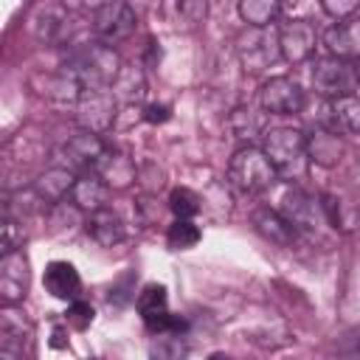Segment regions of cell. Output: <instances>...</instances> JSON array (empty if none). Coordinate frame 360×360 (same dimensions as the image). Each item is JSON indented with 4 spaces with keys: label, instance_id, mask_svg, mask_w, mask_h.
<instances>
[{
    "label": "cell",
    "instance_id": "1",
    "mask_svg": "<svg viewBox=\"0 0 360 360\" xmlns=\"http://www.w3.org/2000/svg\"><path fill=\"white\" fill-rule=\"evenodd\" d=\"M65 68H70L87 90V87H110L124 65L107 42H87L68 56Z\"/></svg>",
    "mask_w": 360,
    "mask_h": 360
},
{
    "label": "cell",
    "instance_id": "2",
    "mask_svg": "<svg viewBox=\"0 0 360 360\" xmlns=\"http://www.w3.org/2000/svg\"><path fill=\"white\" fill-rule=\"evenodd\" d=\"M276 177H278V172H276L273 160L264 155V149L250 146V143L236 149L228 163V180L242 194H262L276 183Z\"/></svg>",
    "mask_w": 360,
    "mask_h": 360
},
{
    "label": "cell",
    "instance_id": "3",
    "mask_svg": "<svg viewBox=\"0 0 360 360\" xmlns=\"http://www.w3.org/2000/svg\"><path fill=\"white\" fill-rule=\"evenodd\" d=\"M262 149L273 160L278 174H298L307 163V135L292 127H273L262 135Z\"/></svg>",
    "mask_w": 360,
    "mask_h": 360
},
{
    "label": "cell",
    "instance_id": "4",
    "mask_svg": "<svg viewBox=\"0 0 360 360\" xmlns=\"http://www.w3.org/2000/svg\"><path fill=\"white\" fill-rule=\"evenodd\" d=\"M73 107H76V124L82 129L104 135L115 121L118 98H115L112 87H87Z\"/></svg>",
    "mask_w": 360,
    "mask_h": 360
},
{
    "label": "cell",
    "instance_id": "5",
    "mask_svg": "<svg viewBox=\"0 0 360 360\" xmlns=\"http://www.w3.org/2000/svg\"><path fill=\"white\" fill-rule=\"evenodd\" d=\"M357 68L349 59H338V56H323L312 65V87L321 96L338 98L354 90L357 84Z\"/></svg>",
    "mask_w": 360,
    "mask_h": 360
},
{
    "label": "cell",
    "instance_id": "6",
    "mask_svg": "<svg viewBox=\"0 0 360 360\" xmlns=\"http://www.w3.org/2000/svg\"><path fill=\"white\" fill-rule=\"evenodd\" d=\"M135 25H138V17L127 0H112L98 11H93V31L107 45L127 39L135 31Z\"/></svg>",
    "mask_w": 360,
    "mask_h": 360
},
{
    "label": "cell",
    "instance_id": "7",
    "mask_svg": "<svg viewBox=\"0 0 360 360\" xmlns=\"http://www.w3.org/2000/svg\"><path fill=\"white\" fill-rule=\"evenodd\" d=\"M267 28H253L248 37L239 39V62H242L245 73H262L281 56L278 34H273Z\"/></svg>",
    "mask_w": 360,
    "mask_h": 360
},
{
    "label": "cell",
    "instance_id": "8",
    "mask_svg": "<svg viewBox=\"0 0 360 360\" xmlns=\"http://www.w3.org/2000/svg\"><path fill=\"white\" fill-rule=\"evenodd\" d=\"M259 107L270 115H295L304 110V90L287 76H273L259 90Z\"/></svg>",
    "mask_w": 360,
    "mask_h": 360
},
{
    "label": "cell",
    "instance_id": "9",
    "mask_svg": "<svg viewBox=\"0 0 360 360\" xmlns=\"http://www.w3.org/2000/svg\"><path fill=\"white\" fill-rule=\"evenodd\" d=\"M31 338H34V329H31V321L25 318V312L6 304L0 309V354H6V357L28 354Z\"/></svg>",
    "mask_w": 360,
    "mask_h": 360
},
{
    "label": "cell",
    "instance_id": "10",
    "mask_svg": "<svg viewBox=\"0 0 360 360\" xmlns=\"http://www.w3.org/2000/svg\"><path fill=\"white\" fill-rule=\"evenodd\" d=\"M318 42V31L309 20H290L281 25L278 31V48H281V59H287L290 65H301L312 56Z\"/></svg>",
    "mask_w": 360,
    "mask_h": 360
},
{
    "label": "cell",
    "instance_id": "11",
    "mask_svg": "<svg viewBox=\"0 0 360 360\" xmlns=\"http://www.w3.org/2000/svg\"><path fill=\"white\" fill-rule=\"evenodd\" d=\"M28 281H31V270H28V259L22 250H8L0 259V298L6 304H17L25 298L28 292Z\"/></svg>",
    "mask_w": 360,
    "mask_h": 360
},
{
    "label": "cell",
    "instance_id": "12",
    "mask_svg": "<svg viewBox=\"0 0 360 360\" xmlns=\"http://www.w3.org/2000/svg\"><path fill=\"white\" fill-rule=\"evenodd\" d=\"M281 214H284V219H287L298 233H315L318 225H321L323 205L315 202L309 194L292 188V191H287L284 200H281Z\"/></svg>",
    "mask_w": 360,
    "mask_h": 360
},
{
    "label": "cell",
    "instance_id": "13",
    "mask_svg": "<svg viewBox=\"0 0 360 360\" xmlns=\"http://www.w3.org/2000/svg\"><path fill=\"white\" fill-rule=\"evenodd\" d=\"M104 152H107V146H104L101 135L90 132V129H82L62 146V155L68 158V169H79V172H96Z\"/></svg>",
    "mask_w": 360,
    "mask_h": 360
},
{
    "label": "cell",
    "instance_id": "14",
    "mask_svg": "<svg viewBox=\"0 0 360 360\" xmlns=\"http://www.w3.org/2000/svg\"><path fill=\"white\" fill-rule=\"evenodd\" d=\"M323 45L329 51V56L338 59H360V17H346L338 20L326 34H323Z\"/></svg>",
    "mask_w": 360,
    "mask_h": 360
},
{
    "label": "cell",
    "instance_id": "15",
    "mask_svg": "<svg viewBox=\"0 0 360 360\" xmlns=\"http://www.w3.org/2000/svg\"><path fill=\"white\" fill-rule=\"evenodd\" d=\"M31 31L39 42H62L70 34V14L65 11V6L48 3L31 17Z\"/></svg>",
    "mask_w": 360,
    "mask_h": 360
},
{
    "label": "cell",
    "instance_id": "16",
    "mask_svg": "<svg viewBox=\"0 0 360 360\" xmlns=\"http://www.w3.org/2000/svg\"><path fill=\"white\" fill-rule=\"evenodd\" d=\"M84 231H87V236H90L96 245H101V248H112V245H118V242L127 236L121 217H118L115 211H110L107 205L98 208V211H93V214H87Z\"/></svg>",
    "mask_w": 360,
    "mask_h": 360
},
{
    "label": "cell",
    "instance_id": "17",
    "mask_svg": "<svg viewBox=\"0 0 360 360\" xmlns=\"http://www.w3.org/2000/svg\"><path fill=\"white\" fill-rule=\"evenodd\" d=\"M45 290L59 301H76L82 292L79 270L70 262H51L45 267Z\"/></svg>",
    "mask_w": 360,
    "mask_h": 360
},
{
    "label": "cell",
    "instance_id": "18",
    "mask_svg": "<svg viewBox=\"0 0 360 360\" xmlns=\"http://www.w3.org/2000/svg\"><path fill=\"white\" fill-rule=\"evenodd\" d=\"M76 186V174L73 169H65V166H56V169H48L45 174L37 177L34 183V194L39 202H62Z\"/></svg>",
    "mask_w": 360,
    "mask_h": 360
},
{
    "label": "cell",
    "instance_id": "19",
    "mask_svg": "<svg viewBox=\"0 0 360 360\" xmlns=\"http://www.w3.org/2000/svg\"><path fill=\"white\" fill-rule=\"evenodd\" d=\"M253 228H256L267 242H273V245H278V248H290V245L295 242V236H298V231L284 219V214H281V211H270V208L253 211Z\"/></svg>",
    "mask_w": 360,
    "mask_h": 360
},
{
    "label": "cell",
    "instance_id": "20",
    "mask_svg": "<svg viewBox=\"0 0 360 360\" xmlns=\"http://www.w3.org/2000/svg\"><path fill=\"white\" fill-rule=\"evenodd\" d=\"M96 174L110 186V188H127L135 183V163L115 149H107L96 166Z\"/></svg>",
    "mask_w": 360,
    "mask_h": 360
},
{
    "label": "cell",
    "instance_id": "21",
    "mask_svg": "<svg viewBox=\"0 0 360 360\" xmlns=\"http://www.w3.org/2000/svg\"><path fill=\"white\" fill-rule=\"evenodd\" d=\"M107 194H110V186H107L96 172H82V177H76V186H73V191H70L76 208H82V211H87V214L104 208Z\"/></svg>",
    "mask_w": 360,
    "mask_h": 360
},
{
    "label": "cell",
    "instance_id": "22",
    "mask_svg": "<svg viewBox=\"0 0 360 360\" xmlns=\"http://www.w3.org/2000/svg\"><path fill=\"white\" fill-rule=\"evenodd\" d=\"M326 112H329V124L335 129L349 132V135H360V98L354 93L332 98Z\"/></svg>",
    "mask_w": 360,
    "mask_h": 360
},
{
    "label": "cell",
    "instance_id": "23",
    "mask_svg": "<svg viewBox=\"0 0 360 360\" xmlns=\"http://www.w3.org/2000/svg\"><path fill=\"white\" fill-rule=\"evenodd\" d=\"M110 87H112L115 98H118V101H124V104H135V101H141V98H143V93H146L143 73H141L135 65H124V68H121V73L115 76V82H112Z\"/></svg>",
    "mask_w": 360,
    "mask_h": 360
},
{
    "label": "cell",
    "instance_id": "24",
    "mask_svg": "<svg viewBox=\"0 0 360 360\" xmlns=\"http://www.w3.org/2000/svg\"><path fill=\"white\" fill-rule=\"evenodd\" d=\"M281 11V0H239V17L250 28H267L276 22Z\"/></svg>",
    "mask_w": 360,
    "mask_h": 360
},
{
    "label": "cell",
    "instance_id": "25",
    "mask_svg": "<svg viewBox=\"0 0 360 360\" xmlns=\"http://www.w3.org/2000/svg\"><path fill=\"white\" fill-rule=\"evenodd\" d=\"M228 127H231V132L239 138V141H253L256 135H264V118H262V112L259 110H253V107H236L233 112H231V118H228Z\"/></svg>",
    "mask_w": 360,
    "mask_h": 360
},
{
    "label": "cell",
    "instance_id": "26",
    "mask_svg": "<svg viewBox=\"0 0 360 360\" xmlns=\"http://www.w3.org/2000/svg\"><path fill=\"white\" fill-rule=\"evenodd\" d=\"M200 242V228L191 222V219H174L172 225H169V231H166V245L172 248V250H188V248H194Z\"/></svg>",
    "mask_w": 360,
    "mask_h": 360
},
{
    "label": "cell",
    "instance_id": "27",
    "mask_svg": "<svg viewBox=\"0 0 360 360\" xmlns=\"http://www.w3.org/2000/svg\"><path fill=\"white\" fill-rule=\"evenodd\" d=\"M169 208H172L174 217L191 219V217H197V214L202 211V197H200L197 191L180 186V188H174V191L169 194Z\"/></svg>",
    "mask_w": 360,
    "mask_h": 360
},
{
    "label": "cell",
    "instance_id": "28",
    "mask_svg": "<svg viewBox=\"0 0 360 360\" xmlns=\"http://www.w3.org/2000/svg\"><path fill=\"white\" fill-rule=\"evenodd\" d=\"M166 304H169V298H166V287H163V284H146V287L138 292V301H135L141 318H149V315H155V312L169 309Z\"/></svg>",
    "mask_w": 360,
    "mask_h": 360
},
{
    "label": "cell",
    "instance_id": "29",
    "mask_svg": "<svg viewBox=\"0 0 360 360\" xmlns=\"http://www.w3.org/2000/svg\"><path fill=\"white\" fill-rule=\"evenodd\" d=\"M174 11L186 28H197L200 22H205L208 3L205 0H174Z\"/></svg>",
    "mask_w": 360,
    "mask_h": 360
},
{
    "label": "cell",
    "instance_id": "30",
    "mask_svg": "<svg viewBox=\"0 0 360 360\" xmlns=\"http://www.w3.org/2000/svg\"><path fill=\"white\" fill-rule=\"evenodd\" d=\"M20 245H22V231H20L17 219H14L11 214H6V219H3V242H0V248H3V253H8V250H17Z\"/></svg>",
    "mask_w": 360,
    "mask_h": 360
},
{
    "label": "cell",
    "instance_id": "31",
    "mask_svg": "<svg viewBox=\"0 0 360 360\" xmlns=\"http://www.w3.org/2000/svg\"><path fill=\"white\" fill-rule=\"evenodd\" d=\"M68 321H70L73 326L84 329L87 323H93V307H90V304H84L82 298L70 301V307H68Z\"/></svg>",
    "mask_w": 360,
    "mask_h": 360
},
{
    "label": "cell",
    "instance_id": "32",
    "mask_svg": "<svg viewBox=\"0 0 360 360\" xmlns=\"http://www.w3.org/2000/svg\"><path fill=\"white\" fill-rule=\"evenodd\" d=\"M360 6V0H321V8L335 17V20H346L354 14V8Z\"/></svg>",
    "mask_w": 360,
    "mask_h": 360
},
{
    "label": "cell",
    "instance_id": "33",
    "mask_svg": "<svg viewBox=\"0 0 360 360\" xmlns=\"http://www.w3.org/2000/svg\"><path fill=\"white\" fill-rule=\"evenodd\" d=\"M169 115H172L169 104H149L146 112H143V118H146L149 124H163V121H169Z\"/></svg>",
    "mask_w": 360,
    "mask_h": 360
},
{
    "label": "cell",
    "instance_id": "34",
    "mask_svg": "<svg viewBox=\"0 0 360 360\" xmlns=\"http://www.w3.org/2000/svg\"><path fill=\"white\" fill-rule=\"evenodd\" d=\"M107 3H112V0H84V8L93 14V11H98L101 6H107Z\"/></svg>",
    "mask_w": 360,
    "mask_h": 360
},
{
    "label": "cell",
    "instance_id": "35",
    "mask_svg": "<svg viewBox=\"0 0 360 360\" xmlns=\"http://www.w3.org/2000/svg\"><path fill=\"white\" fill-rule=\"evenodd\" d=\"M357 225H360V208H357Z\"/></svg>",
    "mask_w": 360,
    "mask_h": 360
}]
</instances>
